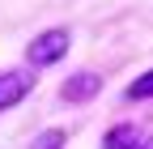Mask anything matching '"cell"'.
Masks as SVG:
<instances>
[{"mask_svg":"<svg viewBox=\"0 0 153 149\" xmlns=\"http://www.w3.org/2000/svg\"><path fill=\"white\" fill-rule=\"evenodd\" d=\"M68 43H72V34H68L64 26H51V30H43V34H34V39H30V47H26V60H30V68L60 64L64 55H68Z\"/></svg>","mask_w":153,"mask_h":149,"instance_id":"1","label":"cell"},{"mask_svg":"<svg viewBox=\"0 0 153 149\" xmlns=\"http://www.w3.org/2000/svg\"><path fill=\"white\" fill-rule=\"evenodd\" d=\"M30 89H34V72L30 68H4L0 72V111H13Z\"/></svg>","mask_w":153,"mask_h":149,"instance_id":"2","label":"cell"},{"mask_svg":"<svg viewBox=\"0 0 153 149\" xmlns=\"http://www.w3.org/2000/svg\"><path fill=\"white\" fill-rule=\"evenodd\" d=\"M98 89H102V77L94 68H81V72H72V77L60 85V94H64V102H89Z\"/></svg>","mask_w":153,"mask_h":149,"instance_id":"3","label":"cell"},{"mask_svg":"<svg viewBox=\"0 0 153 149\" xmlns=\"http://www.w3.org/2000/svg\"><path fill=\"white\" fill-rule=\"evenodd\" d=\"M102 149H140V132L132 124H119V128H111L102 136Z\"/></svg>","mask_w":153,"mask_h":149,"instance_id":"4","label":"cell"},{"mask_svg":"<svg viewBox=\"0 0 153 149\" xmlns=\"http://www.w3.org/2000/svg\"><path fill=\"white\" fill-rule=\"evenodd\" d=\"M123 98H128V102H145V98H153V68L140 72V77L128 85V94H123Z\"/></svg>","mask_w":153,"mask_h":149,"instance_id":"5","label":"cell"},{"mask_svg":"<svg viewBox=\"0 0 153 149\" xmlns=\"http://www.w3.org/2000/svg\"><path fill=\"white\" fill-rule=\"evenodd\" d=\"M64 128H47V132H38L34 141H30V149H64Z\"/></svg>","mask_w":153,"mask_h":149,"instance_id":"6","label":"cell"},{"mask_svg":"<svg viewBox=\"0 0 153 149\" xmlns=\"http://www.w3.org/2000/svg\"><path fill=\"white\" fill-rule=\"evenodd\" d=\"M140 149H153V141H149V145H145V141H140Z\"/></svg>","mask_w":153,"mask_h":149,"instance_id":"7","label":"cell"}]
</instances>
